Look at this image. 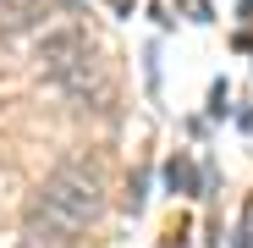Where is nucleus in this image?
<instances>
[{"label": "nucleus", "mask_w": 253, "mask_h": 248, "mask_svg": "<svg viewBox=\"0 0 253 248\" xmlns=\"http://www.w3.org/2000/svg\"><path fill=\"white\" fill-rule=\"evenodd\" d=\"M33 204L55 210L61 221H72V226L83 232L88 221H99V215H105V188H99V177H94V171L61 165L55 177H44V188H39V198H33Z\"/></svg>", "instance_id": "obj_1"}, {"label": "nucleus", "mask_w": 253, "mask_h": 248, "mask_svg": "<svg viewBox=\"0 0 253 248\" xmlns=\"http://www.w3.org/2000/svg\"><path fill=\"white\" fill-rule=\"evenodd\" d=\"M209 110H215V116L226 110V83H215V89H209Z\"/></svg>", "instance_id": "obj_4"}, {"label": "nucleus", "mask_w": 253, "mask_h": 248, "mask_svg": "<svg viewBox=\"0 0 253 248\" xmlns=\"http://www.w3.org/2000/svg\"><path fill=\"white\" fill-rule=\"evenodd\" d=\"M165 188H171V193H204V182H193V165H187V154H176L171 165H165Z\"/></svg>", "instance_id": "obj_3"}, {"label": "nucleus", "mask_w": 253, "mask_h": 248, "mask_svg": "<svg viewBox=\"0 0 253 248\" xmlns=\"http://www.w3.org/2000/svg\"><path fill=\"white\" fill-rule=\"evenodd\" d=\"M248 243H253V210H248V232H242V248H248Z\"/></svg>", "instance_id": "obj_5"}, {"label": "nucleus", "mask_w": 253, "mask_h": 248, "mask_svg": "<svg viewBox=\"0 0 253 248\" xmlns=\"http://www.w3.org/2000/svg\"><path fill=\"white\" fill-rule=\"evenodd\" d=\"M88 61H99V55H94V39L83 28H50L44 39H39V66H44L50 83L77 72V66H88Z\"/></svg>", "instance_id": "obj_2"}]
</instances>
